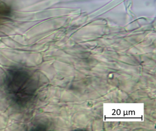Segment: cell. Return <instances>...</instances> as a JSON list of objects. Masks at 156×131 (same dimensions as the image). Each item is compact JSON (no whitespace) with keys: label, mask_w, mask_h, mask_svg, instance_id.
Here are the masks:
<instances>
[{"label":"cell","mask_w":156,"mask_h":131,"mask_svg":"<svg viewBox=\"0 0 156 131\" xmlns=\"http://www.w3.org/2000/svg\"><path fill=\"white\" fill-rule=\"evenodd\" d=\"M11 14V8L4 2H0V23L8 20Z\"/></svg>","instance_id":"obj_2"},{"label":"cell","mask_w":156,"mask_h":131,"mask_svg":"<svg viewBox=\"0 0 156 131\" xmlns=\"http://www.w3.org/2000/svg\"><path fill=\"white\" fill-rule=\"evenodd\" d=\"M4 91L11 102L25 107L35 97L39 87L32 73L21 67H13L6 72L3 82Z\"/></svg>","instance_id":"obj_1"}]
</instances>
